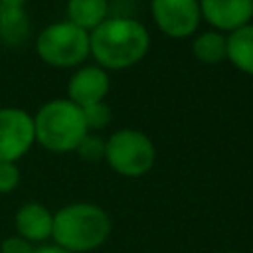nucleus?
I'll list each match as a JSON object with an SVG mask.
<instances>
[{"instance_id": "obj_1", "label": "nucleus", "mask_w": 253, "mask_h": 253, "mask_svg": "<svg viewBox=\"0 0 253 253\" xmlns=\"http://www.w3.org/2000/svg\"><path fill=\"white\" fill-rule=\"evenodd\" d=\"M91 55L103 69H126L136 65L150 47V34L138 20L107 18L89 32Z\"/></svg>"}, {"instance_id": "obj_2", "label": "nucleus", "mask_w": 253, "mask_h": 253, "mask_svg": "<svg viewBox=\"0 0 253 253\" xmlns=\"http://www.w3.org/2000/svg\"><path fill=\"white\" fill-rule=\"evenodd\" d=\"M109 213L87 202H75L53 213V245L69 253H89L99 249L111 235Z\"/></svg>"}, {"instance_id": "obj_3", "label": "nucleus", "mask_w": 253, "mask_h": 253, "mask_svg": "<svg viewBox=\"0 0 253 253\" xmlns=\"http://www.w3.org/2000/svg\"><path fill=\"white\" fill-rule=\"evenodd\" d=\"M36 142L49 152H71L89 132L81 107L69 99H53L34 115Z\"/></svg>"}, {"instance_id": "obj_4", "label": "nucleus", "mask_w": 253, "mask_h": 253, "mask_svg": "<svg viewBox=\"0 0 253 253\" xmlns=\"http://www.w3.org/2000/svg\"><path fill=\"white\" fill-rule=\"evenodd\" d=\"M36 51L51 67H75L91 55L89 32L77 28L69 20L49 24L40 32Z\"/></svg>"}, {"instance_id": "obj_5", "label": "nucleus", "mask_w": 253, "mask_h": 253, "mask_svg": "<svg viewBox=\"0 0 253 253\" xmlns=\"http://www.w3.org/2000/svg\"><path fill=\"white\" fill-rule=\"evenodd\" d=\"M105 160L117 174L138 178L154 166L156 148L142 130L119 128L105 140Z\"/></svg>"}, {"instance_id": "obj_6", "label": "nucleus", "mask_w": 253, "mask_h": 253, "mask_svg": "<svg viewBox=\"0 0 253 253\" xmlns=\"http://www.w3.org/2000/svg\"><path fill=\"white\" fill-rule=\"evenodd\" d=\"M36 142L34 117L18 107L0 109V162L20 160Z\"/></svg>"}, {"instance_id": "obj_7", "label": "nucleus", "mask_w": 253, "mask_h": 253, "mask_svg": "<svg viewBox=\"0 0 253 253\" xmlns=\"http://www.w3.org/2000/svg\"><path fill=\"white\" fill-rule=\"evenodd\" d=\"M152 18L168 38H190L202 20L198 0H150Z\"/></svg>"}, {"instance_id": "obj_8", "label": "nucleus", "mask_w": 253, "mask_h": 253, "mask_svg": "<svg viewBox=\"0 0 253 253\" xmlns=\"http://www.w3.org/2000/svg\"><path fill=\"white\" fill-rule=\"evenodd\" d=\"M109 89L111 81L107 69L99 65H83L71 75L67 83V99L77 107H87L105 101Z\"/></svg>"}, {"instance_id": "obj_9", "label": "nucleus", "mask_w": 253, "mask_h": 253, "mask_svg": "<svg viewBox=\"0 0 253 253\" xmlns=\"http://www.w3.org/2000/svg\"><path fill=\"white\" fill-rule=\"evenodd\" d=\"M202 18L217 32H233L253 18V0H198Z\"/></svg>"}, {"instance_id": "obj_10", "label": "nucleus", "mask_w": 253, "mask_h": 253, "mask_svg": "<svg viewBox=\"0 0 253 253\" xmlns=\"http://www.w3.org/2000/svg\"><path fill=\"white\" fill-rule=\"evenodd\" d=\"M14 227L26 241L42 243L51 237L53 231V211H49L40 202H28L18 208L14 215Z\"/></svg>"}, {"instance_id": "obj_11", "label": "nucleus", "mask_w": 253, "mask_h": 253, "mask_svg": "<svg viewBox=\"0 0 253 253\" xmlns=\"http://www.w3.org/2000/svg\"><path fill=\"white\" fill-rule=\"evenodd\" d=\"M30 18L22 4H0V42L8 47L22 45L30 36Z\"/></svg>"}, {"instance_id": "obj_12", "label": "nucleus", "mask_w": 253, "mask_h": 253, "mask_svg": "<svg viewBox=\"0 0 253 253\" xmlns=\"http://www.w3.org/2000/svg\"><path fill=\"white\" fill-rule=\"evenodd\" d=\"M67 20L85 32H93L107 20V0H67Z\"/></svg>"}, {"instance_id": "obj_13", "label": "nucleus", "mask_w": 253, "mask_h": 253, "mask_svg": "<svg viewBox=\"0 0 253 253\" xmlns=\"http://www.w3.org/2000/svg\"><path fill=\"white\" fill-rule=\"evenodd\" d=\"M227 59L239 71L253 75V24H245L227 36Z\"/></svg>"}, {"instance_id": "obj_14", "label": "nucleus", "mask_w": 253, "mask_h": 253, "mask_svg": "<svg viewBox=\"0 0 253 253\" xmlns=\"http://www.w3.org/2000/svg\"><path fill=\"white\" fill-rule=\"evenodd\" d=\"M192 51L198 61L206 65H217L227 59V36L217 30L204 32L194 40Z\"/></svg>"}, {"instance_id": "obj_15", "label": "nucleus", "mask_w": 253, "mask_h": 253, "mask_svg": "<svg viewBox=\"0 0 253 253\" xmlns=\"http://www.w3.org/2000/svg\"><path fill=\"white\" fill-rule=\"evenodd\" d=\"M81 111H83L85 125H87V130L89 132L103 130L111 123V107L105 101L93 103V105H87V107H81Z\"/></svg>"}, {"instance_id": "obj_16", "label": "nucleus", "mask_w": 253, "mask_h": 253, "mask_svg": "<svg viewBox=\"0 0 253 253\" xmlns=\"http://www.w3.org/2000/svg\"><path fill=\"white\" fill-rule=\"evenodd\" d=\"M75 152L87 162H99L105 158V138H101L97 132H87L77 144Z\"/></svg>"}, {"instance_id": "obj_17", "label": "nucleus", "mask_w": 253, "mask_h": 253, "mask_svg": "<svg viewBox=\"0 0 253 253\" xmlns=\"http://www.w3.org/2000/svg\"><path fill=\"white\" fill-rule=\"evenodd\" d=\"M20 184V168L16 162H0V194H10Z\"/></svg>"}, {"instance_id": "obj_18", "label": "nucleus", "mask_w": 253, "mask_h": 253, "mask_svg": "<svg viewBox=\"0 0 253 253\" xmlns=\"http://www.w3.org/2000/svg\"><path fill=\"white\" fill-rule=\"evenodd\" d=\"M34 249L36 247L30 241H26L24 237H20V235L6 237L0 243V253H34Z\"/></svg>"}, {"instance_id": "obj_19", "label": "nucleus", "mask_w": 253, "mask_h": 253, "mask_svg": "<svg viewBox=\"0 0 253 253\" xmlns=\"http://www.w3.org/2000/svg\"><path fill=\"white\" fill-rule=\"evenodd\" d=\"M34 253H69V251H65L57 245H40L34 249Z\"/></svg>"}, {"instance_id": "obj_20", "label": "nucleus", "mask_w": 253, "mask_h": 253, "mask_svg": "<svg viewBox=\"0 0 253 253\" xmlns=\"http://www.w3.org/2000/svg\"><path fill=\"white\" fill-rule=\"evenodd\" d=\"M26 2H28V0H0V4H22V6H24Z\"/></svg>"}, {"instance_id": "obj_21", "label": "nucleus", "mask_w": 253, "mask_h": 253, "mask_svg": "<svg viewBox=\"0 0 253 253\" xmlns=\"http://www.w3.org/2000/svg\"><path fill=\"white\" fill-rule=\"evenodd\" d=\"M225 253H239V251H225Z\"/></svg>"}]
</instances>
